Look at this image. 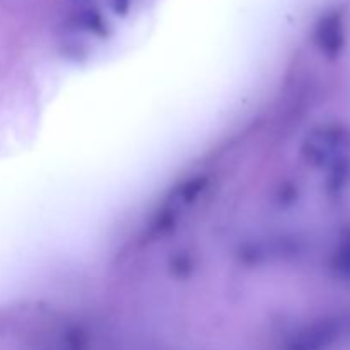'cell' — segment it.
<instances>
[{
  "label": "cell",
  "mask_w": 350,
  "mask_h": 350,
  "mask_svg": "<svg viewBox=\"0 0 350 350\" xmlns=\"http://www.w3.org/2000/svg\"><path fill=\"white\" fill-rule=\"evenodd\" d=\"M317 41L325 53L335 55L342 50L345 41L344 17L338 10L328 12L321 17L320 24L317 27Z\"/></svg>",
  "instance_id": "1"
}]
</instances>
